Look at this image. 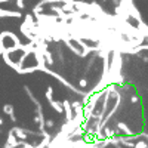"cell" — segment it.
I'll use <instances>...</instances> for the list:
<instances>
[{"label": "cell", "mask_w": 148, "mask_h": 148, "mask_svg": "<svg viewBox=\"0 0 148 148\" xmlns=\"http://www.w3.org/2000/svg\"><path fill=\"white\" fill-rule=\"evenodd\" d=\"M14 107H12V105H9V104H5L3 105V113L5 114H8V116H12V114H14Z\"/></svg>", "instance_id": "ba28073f"}, {"label": "cell", "mask_w": 148, "mask_h": 148, "mask_svg": "<svg viewBox=\"0 0 148 148\" xmlns=\"http://www.w3.org/2000/svg\"><path fill=\"white\" fill-rule=\"evenodd\" d=\"M9 117H10L12 123H16V117H15V114H12V116H9Z\"/></svg>", "instance_id": "4fadbf2b"}, {"label": "cell", "mask_w": 148, "mask_h": 148, "mask_svg": "<svg viewBox=\"0 0 148 148\" xmlns=\"http://www.w3.org/2000/svg\"><path fill=\"white\" fill-rule=\"evenodd\" d=\"M117 127H119V129H121L126 135H132V130H130V129H129V127H127L123 121H119V123H117Z\"/></svg>", "instance_id": "52a82bcc"}, {"label": "cell", "mask_w": 148, "mask_h": 148, "mask_svg": "<svg viewBox=\"0 0 148 148\" xmlns=\"http://www.w3.org/2000/svg\"><path fill=\"white\" fill-rule=\"evenodd\" d=\"M46 99L49 101V102H52L53 101V88L52 86H47V89H46Z\"/></svg>", "instance_id": "8992f818"}, {"label": "cell", "mask_w": 148, "mask_h": 148, "mask_svg": "<svg viewBox=\"0 0 148 148\" xmlns=\"http://www.w3.org/2000/svg\"><path fill=\"white\" fill-rule=\"evenodd\" d=\"M138 101H139V98H138L136 95H133V96H132V104H136Z\"/></svg>", "instance_id": "7c38bea8"}, {"label": "cell", "mask_w": 148, "mask_h": 148, "mask_svg": "<svg viewBox=\"0 0 148 148\" xmlns=\"http://www.w3.org/2000/svg\"><path fill=\"white\" fill-rule=\"evenodd\" d=\"M79 84H80V88H86V86H88V82H86V80H84V79H82V80H80V83H79Z\"/></svg>", "instance_id": "8fae6325"}, {"label": "cell", "mask_w": 148, "mask_h": 148, "mask_svg": "<svg viewBox=\"0 0 148 148\" xmlns=\"http://www.w3.org/2000/svg\"><path fill=\"white\" fill-rule=\"evenodd\" d=\"M2 125H3V120H2V119H0V126H2Z\"/></svg>", "instance_id": "9a60e30c"}, {"label": "cell", "mask_w": 148, "mask_h": 148, "mask_svg": "<svg viewBox=\"0 0 148 148\" xmlns=\"http://www.w3.org/2000/svg\"><path fill=\"white\" fill-rule=\"evenodd\" d=\"M45 126L52 127V126H53V120H46V121H45Z\"/></svg>", "instance_id": "30bf717a"}, {"label": "cell", "mask_w": 148, "mask_h": 148, "mask_svg": "<svg viewBox=\"0 0 148 148\" xmlns=\"http://www.w3.org/2000/svg\"><path fill=\"white\" fill-rule=\"evenodd\" d=\"M51 104V107L56 111V113H64V108H62V102H56V101H52V102H49Z\"/></svg>", "instance_id": "5b68a950"}, {"label": "cell", "mask_w": 148, "mask_h": 148, "mask_svg": "<svg viewBox=\"0 0 148 148\" xmlns=\"http://www.w3.org/2000/svg\"><path fill=\"white\" fill-rule=\"evenodd\" d=\"M12 130H14V133H15V138H19V139H25V138H27V132H24L22 129L14 127Z\"/></svg>", "instance_id": "277c9868"}, {"label": "cell", "mask_w": 148, "mask_h": 148, "mask_svg": "<svg viewBox=\"0 0 148 148\" xmlns=\"http://www.w3.org/2000/svg\"><path fill=\"white\" fill-rule=\"evenodd\" d=\"M145 138H147V144H148V135H145Z\"/></svg>", "instance_id": "2e32d148"}, {"label": "cell", "mask_w": 148, "mask_h": 148, "mask_svg": "<svg viewBox=\"0 0 148 148\" xmlns=\"http://www.w3.org/2000/svg\"><path fill=\"white\" fill-rule=\"evenodd\" d=\"M62 108H64V111H65L67 123L73 121V120H74V114H73V110H71V102H70L68 99H65V101L62 102Z\"/></svg>", "instance_id": "6da1fadb"}, {"label": "cell", "mask_w": 148, "mask_h": 148, "mask_svg": "<svg viewBox=\"0 0 148 148\" xmlns=\"http://www.w3.org/2000/svg\"><path fill=\"white\" fill-rule=\"evenodd\" d=\"M2 16H14V18H21V12H15V10H5L0 9V18Z\"/></svg>", "instance_id": "7a4b0ae2"}, {"label": "cell", "mask_w": 148, "mask_h": 148, "mask_svg": "<svg viewBox=\"0 0 148 148\" xmlns=\"http://www.w3.org/2000/svg\"><path fill=\"white\" fill-rule=\"evenodd\" d=\"M16 6H18L19 9H24V8H25V3H24V0H16Z\"/></svg>", "instance_id": "9c48e42d"}, {"label": "cell", "mask_w": 148, "mask_h": 148, "mask_svg": "<svg viewBox=\"0 0 148 148\" xmlns=\"http://www.w3.org/2000/svg\"><path fill=\"white\" fill-rule=\"evenodd\" d=\"M19 142L16 141V138H15V135L12 133V132H9V136H8V148H10V147H16Z\"/></svg>", "instance_id": "3957f363"}, {"label": "cell", "mask_w": 148, "mask_h": 148, "mask_svg": "<svg viewBox=\"0 0 148 148\" xmlns=\"http://www.w3.org/2000/svg\"><path fill=\"white\" fill-rule=\"evenodd\" d=\"M6 2H9V0H0V3H6Z\"/></svg>", "instance_id": "5bb4252c"}]
</instances>
